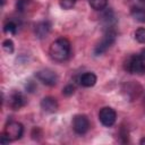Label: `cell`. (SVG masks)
Masks as SVG:
<instances>
[{
	"instance_id": "cell-1",
	"label": "cell",
	"mask_w": 145,
	"mask_h": 145,
	"mask_svg": "<svg viewBox=\"0 0 145 145\" xmlns=\"http://www.w3.org/2000/svg\"><path fill=\"white\" fill-rule=\"evenodd\" d=\"M49 54L54 61H66L70 54V42L65 37L57 39L54 42L51 43L49 48Z\"/></svg>"
},
{
	"instance_id": "cell-2",
	"label": "cell",
	"mask_w": 145,
	"mask_h": 145,
	"mask_svg": "<svg viewBox=\"0 0 145 145\" xmlns=\"http://www.w3.org/2000/svg\"><path fill=\"white\" fill-rule=\"evenodd\" d=\"M125 69L130 74L144 75L145 74V61L138 54H133L126 60Z\"/></svg>"
},
{
	"instance_id": "cell-3",
	"label": "cell",
	"mask_w": 145,
	"mask_h": 145,
	"mask_svg": "<svg viewBox=\"0 0 145 145\" xmlns=\"http://www.w3.org/2000/svg\"><path fill=\"white\" fill-rule=\"evenodd\" d=\"M116 36H117V33H116L114 29L105 31V34H104L103 39L97 43V45L94 49V54L95 56H101L102 53H104L116 42Z\"/></svg>"
},
{
	"instance_id": "cell-4",
	"label": "cell",
	"mask_w": 145,
	"mask_h": 145,
	"mask_svg": "<svg viewBox=\"0 0 145 145\" xmlns=\"http://www.w3.org/2000/svg\"><path fill=\"white\" fill-rule=\"evenodd\" d=\"M3 133L10 138V140H17L24 134V126L18 121H10L6 125Z\"/></svg>"
},
{
	"instance_id": "cell-5",
	"label": "cell",
	"mask_w": 145,
	"mask_h": 145,
	"mask_svg": "<svg viewBox=\"0 0 145 145\" xmlns=\"http://www.w3.org/2000/svg\"><path fill=\"white\" fill-rule=\"evenodd\" d=\"M72 129L78 135H84L89 129V120L85 114H76L72 118Z\"/></svg>"
},
{
	"instance_id": "cell-6",
	"label": "cell",
	"mask_w": 145,
	"mask_h": 145,
	"mask_svg": "<svg viewBox=\"0 0 145 145\" xmlns=\"http://www.w3.org/2000/svg\"><path fill=\"white\" fill-rule=\"evenodd\" d=\"M99 120L103 126L111 127L114 125V122L117 120V113L112 108L104 106L99 112Z\"/></svg>"
},
{
	"instance_id": "cell-7",
	"label": "cell",
	"mask_w": 145,
	"mask_h": 145,
	"mask_svg": "<svg viewBox=\"0 0 145 145\" xmlns=\"http://www.w3.org/2000/svg\"><path fill=\"white\" fill-rule=\"evenodd\" d=\"M35 76H36V78L41 82V83H43L44 85H48V86H54L56 84H57V82H58V76H57V74L53 71V70H51V69H41V70H39L36 74H35Z\"/></svg>"
},
{
	"instance_id": "cell-8",
	"label": "cell",
	"mask_w": 145,
	"mask_h": 145,
	"mask_svg": "<svg viewBox=\"0 0 145 145\" xmlns=\"http://www.w3.org/2000/svg\"><path fill=\"white\" fill-rule=\"evenodd\" d=\"M27 103V99L25 95L18 91L12 92L8 97V104L12 110H19Z\"/></svg>"
},
{
	"instance_id": "cell-9",
	"label": "cell",
	"mask_w": 145,
	"mask_h": 145,
	"mask_svg": "<svg viewBox=\"0 0 145 145\" xmlns=\"http://www.w3.org/2000/svg\"><path fill=\"white\" fill-rule=\"evenodd\" d=\"M40 105H41V109L44 112H48V113H53L58 109V102L52 96H45V97H43L41 100Z\"/></svg>"
},
{
	"instance_id": "cell-10",
	"label": "cell",
	"mask_w": 145,
	"mask_h": 145,
	"mask_svg": "<svg viewBox=\"0 0 145 145\" xmlns=\"http://www.w3.org/2000/svg\"><path fill=\"white\" fill-rule=\"evenodd\" d=\"M51 31V24L50 22L48 20H43V22H40L35 25V28H34V33L36 35L37 39H44L49 35Z\"/></svg>"
},
{
	"instance_id": "cell-11",
	"label": "cell",
	"mask_w": 145,
	"mask_h": 145,
	"mask_svg": "<svg viewBox=\"0 0 145 145\" xmlns=\"http://www.w3.org/2000/svg\"><path fill=\"white\" fill-rule=\"evenodd\" d=\"M96 75L94 72H84L79 77V84L84 87H92L96 84Z\"/></svg>"
},
{
	"instance_id": "cell-12",
	"label": "cell",
	"mask_w": 145,
	"mask_h": 145,
	"mask_svg": "<svg viewBox=\"0 0 145 145\" xmlns=\"http://www.w3.org/2000/svg\"><path fill=\"white\" fill-rule=\"evenodd\" d=\"M102 24L106 28V31L113 29L112 27L116 24V17H114V14H113L112 10H108V11H105L103 14V16H102Z\"/></svg>"
},
{
	"instance_id": "cell-13",
	"label": "cell",
	"mask_w": 145,
	"mask_h": 145,
	"mask_svg": "<svg viewBox=\"0 0 145 145\" xmlns=\"http://www.w3.org/2000/svg\"><path fill=\"white\" fill-rule=\"evenodd\" d=\"M131 17L139 22V23H145V9L142 7H134L130 11Z\"/></svg>"
},
{
	"instance_id": "cell-14",
	"label": "cell",
	"mask_w": 145,
	"mask_h": 145,
	"mask_svg": "<svg viewBox=\"0 0 145 145\" xmlns=\"http://www.w3.org/2000/svg\"><path fill=\"white\" fill-rule=\"evenodd\" d=\"M88 3L94 10H103L108 5V0H89Z\"/></svg>"
},
{
	"instance_id": "cell-15",
	"label": "cell",
	"mask_w": 145,
	"mask_h": 145,
	"mask_svg": "<svg viewBox=\"0 0 145 145\" xmlns=\"http://www.w3.org/2000/svg\"><path fill=\"white\" fill-rule=\"evenodd\" d=\"M17 28H18L17 24H16L14 20H9V22H7V23L5 24V26H3V32H5L6 34H11V35H14V34L17 33Z\"/></svg>"
},
{
	"instance_id": "cell-16",
	"label": "cell",
	"mask_w": 145,
	"mask_h": 145,
	"mask_svg": "<svg viewBox=\"0 0 145 145\" xmlns=\"http://www.w3.org/2000/svg\"><path fill=\"white\" fill-rule=\"evenodd\" d=\"M135 40L138 43H142V44L145 43V28L144 27H139V28L136 29V32H135Z\"/></svg>"
},
{
	"instance_id": "cell-17",
	"label": "cell",
	"mask_w": 145,
	"mask_h": 145,
	"mask_svg": "<svg viewBox=\"0 0 145 145\" xmlns=\"http://www.w3.org/2000/svg\"><path fill=\"white\" fill-rule=\"evenodd\" d=\"M2 48H3V50H5L7 53H12V52H14V49H15L14 42H12L11 40L7 39V40H5V41L2 42Z\"/></svg>"
},
{
	"instance_id": "cell-18",
	"label": "cell",
	"mask_w": 145,
	"mask_h": 145,
	"mask_svg": "<svg viewBox=\"0 0 145 145\" xmlns=\"http://www.w3.org/2000/svg\"><path fill=\"white\" fill-rule=\"evenodd\" d=\"M76 1H77V0H60V7H61L62 9H66V10L71 9V8L75 6Z\"/></svg>"
},
{
	"instance_id": "cell-19",
	"label": "cell",
	"mask_w": 145,
	"mask_h": 145,
	"mask_svg": "<svg viewBox=\"0 0 145 145\" xmlns=\"http://www.w3.org/2000/svg\"><path fill=\"white\" fill-rule=\"evenodd\" d=\"M27 3H28V0H17V3H16V7H17V10L23 12L26 7H27Z\"/></svg>"
},
{
	"instance_id": "cell-20",
	"label": "cell",
	"mask_w": 145,
	"mask_h": 145,
	"mask_svg": "<svg viewBox=\"0 0 145 145\" xmlns=\"http://www.w3.org/2000/svg\"><path fill=\"white\" fill-rule=\"evenodd\" d=\"M74 92H75V87H74L71 84L66 85V86L63 87V89H62V93H63V95H66V96L72 95V94H74Z\"/></svg>"
},
{
	"instance_id": "cell-21",
	"label": "cell",
	"mask_w": 145,
	"mask_h": 145,
	"mask_svg": "<svg viewBox=\"0 0 145 145\" xmlns=\"http://www.w3.org/2000/svg\"><path fill=\"white\" fill-rule=\"evenodd\" d=\"M9 142H11L10 138L3 133V134L1 135V137H0V143H1V144H9Z\"/></svg>"
},
{
	"instance_id": "cell-22",
	"label": "cell",
	"mask_w": 145,
	"mask_h": 145,
	"mask_svg": "<svg viewBox=\"0 0 145 145\" xmlns=\"http://www.w3.org/2000/svg\"><path fill=\"white\" fill-rule=\"evenodd\" d=\"M26 89H27L28 92H33V91L35 89V85H34L32 82H28V84L26 85Z\"/></svg>"
},
{
	"instance_id": "cell-23",
	"label": "cell",
	"mask_w": 145,
	"mask_h": 145,
	"mask_svg": "<svg viewBox=\"0 0 145 145\" xmlns=\"http://www.w3.org/2000/svg\"><path fill=\"white\" fill-rule=\"evenodd\" d=\"M138 56H139V57H140V58H142V59L145 61V48L140 50V52L138 53Z\"/></svg>"
},
{
	"instance_id": "cell-24",
	"label": "cell",
	"mask_w": 145,
	"mask_h": 145,
	"mask_svg": "<svg viewBox=\"0 0 145 145\" xmlns=\"http://www.w3.org/2000/svg\"><path fill=\"white\" fill-rule=\"evenodd\" d=\"M142 145H145V137H143L142 139H140V142H139Z\"/></svg>"
},
{
	"instance_id": "cell-25",
	"label": "cell",
	"mask_w": 145,
	"mask_h": 145,
	"mask_svg": "<svg viewBox=\"0 0 145 145\" xmlns=\"http://www.w3.org/2000/svg\"><path fill=\"white\" fill-rule=\"evenodd\" d=\"M5 5V0H1V6H3Z\"/></svg>"
},
{
	"instance_id": "cell-26",
	"label": "cell",
	"mask_w": 145,
	"mask_h": 145,
	"mask_svg": "<svg viewBox=\"0 0 145 145\" xmlns=\"http://www.w3.org/2000/svg\"><path fill=\"white\" fill-rule=\"evenodd\" d=\"M140 1H145V0H140Z\"/></svg>"
}]
</instances>
